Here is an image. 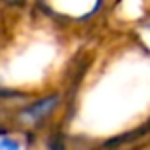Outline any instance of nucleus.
<instances>
[{
	"instance_id": "obj_1",
	"label": "nucleus",
	"mask_w": 150,
	"mask_h": 150,
	"mask_svg": "<svg viewBox=\"0 0 150 150\" xmlns=\"http://www.w3.org/2000/svg\"><path fill=\"white\" fill-rule=\"evenodd\" d=\"M106 63L99 76H89V89L80 91L82 105L74 106V124L99 135L116 133L108 141L114 143L144 125L143 120H150V50L131 44L127 50H116Z\"/></svg>"
},
{
	"instance_id": "obj_4",
	"label": "nucleus",
	"mask_w": 150,
	"mask_h": 150,
	"mask_svg": "<svg viewBox=\"0 0 150 150\" xmlns=\"http://www.w3.org/2000/svg\"><path fill=\"white\" fill-rule=\"evenodd\" d=\"M0 150H27V143L15 133L0 135Z\"/></svg>"
},
{
	"instance_id": "obj_2",
	"label": "nucleus",
	"mask_w": 150,
	"mask_h": 150,
	"mask_svg": "<svg viewBox=\"0 0 150 150\" xmlns=\"http://www.w3.org/2000/svg\"><path fill=\"white\" fill-rule=\"evenodd\" d=\"M61 110H65V91L51 89L25 99L15 108L13 120L23 129H42Z\"/></svg>"
},
{
	"instance_id": "obj_5",
	"label": "nucleus",
	"mask_w": 150,
	"mask_h": 150,
	"mask_svg": "<svg viewBox=\"0 0 150 150\" xmlns=\"http://www.w3.org/2000/svg\"><path fill=\"white\" fill-rule=\"evenodd\" d=\"M27 150H38V148H27Z\"/></svg>"
},
{
	"instance_id": "obj_3",
	"label": "nucleus",
	"mask_w": 150,
	"mask_h": 150,
	"mask_svg": "<svg viewBox=\"0 0 150 150\" xmlns=\"http://www.w3.org/2000/svg\"><path fill=\"white\" fill-rule=\"evenodd\" d=\"M106 0H38L40 11L59 23H89L103 11Z\"/></svg>"
}]
</instances>
